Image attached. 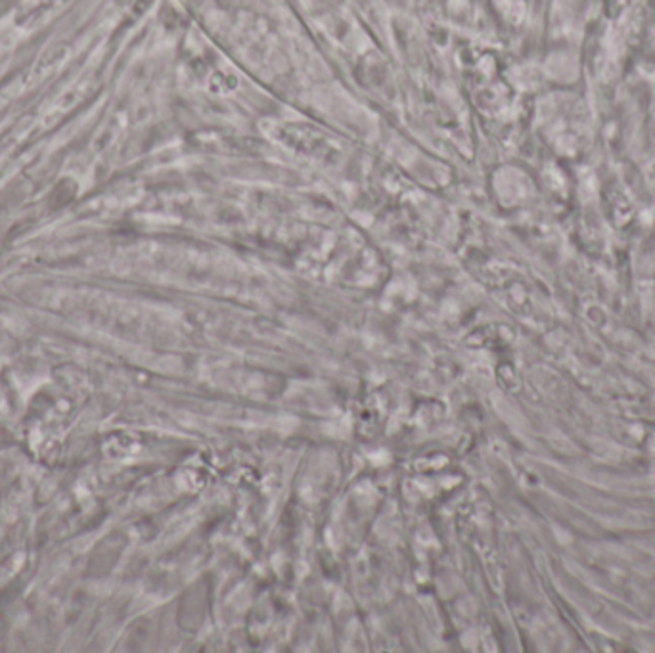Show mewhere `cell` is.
<instances>
[{"label": "cell", "instance_id": "obj_1", "mask_svg": "<svg viewBox=\"0 0 655 653\" xmlns=\"http://www.w3.org/2000/svg\"><path fill=\"white\" fill-rule=\"evenodd\" d=\"M70 0H29L24 9L22 20L27 24H40L49 22V17L54 16L58 10L67 7Z\"/></svg>", "mask_w": 655, "mask_h": 653}]
</instances>
